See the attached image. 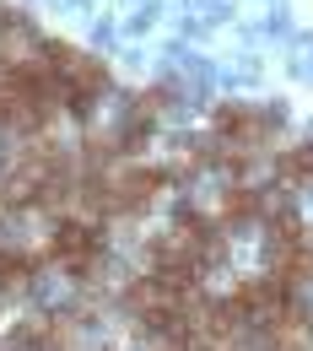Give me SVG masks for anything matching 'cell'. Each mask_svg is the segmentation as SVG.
Segmentation results:
<instances>
[{
    "mask_svg": "<svg viewBox=\"0 0 313 351\" xmlns=\"http://www.w3.org/2000/svg\"><path fill=\"white\" fill-rule=\"evenodd\" d=\"M103 254H108V243H103V221L92 217H60L49 227V260L60 265L65 276H76V281H87L103 270Z\"/></svg>",
    "mask_w": 313,
    "mask_h": 351,
    "instance_id": "1",
    "label": "cell"
},
{
    "mask_svg": "<svg viewBox=\"0 0 313 351\" xmlns=\"http://www.w3.org/2000/svg\"><path fill=\"white\" fill-rule=\"evenodd\" d=\"M168 184H173L168 168H140V162L108 168V217H135V211H146Z\"/></svg>",
    "mask_w": 313,
    "mask_h": 351,
    "instance_id": "2",
    "label": "cell"
},
{
    "mask_svg": "<svg viewBox=\"0 0 313 351\" xmlns=\"http://www.w3.org/2000/svg\"><path fill=\"white\" fill-rule=\"evenodd\" d=\"M211 125H216L211 135H222L227 146H243V152H249V146H265L270 135H275L281 114H270V108H254V103H222Z\"/></svg>",
    "mask_w": 313,
    "mask_h": 351,
    "instance_id": "3",
    "label": "cell"
},
{
    "mask_svg": "<svg viewBox=\"0 0 313 351\" xmlns=\"http://www.w3.org/2000/svg\"><path fill=\"white\" fill-rule=\"evenodd\" d=\"M270 211V195L260 189V184H249V178H232L222 189V211H216V221H222L227 232H238V227H249V221H265Z\"/></svg>",
    "mask_w": 313,
    "mask_h": 351,
    "instance_id": "4",
    "label": "cell"
},
{
    "mask_svg": "<svg viewBox=\"0 0 313 351\" xmlns=\"http://www.w3.org/2000/svg\"><path fill=\"white\" fill-rule=\"evenodd\" d=\"M38 49H44L38 27H33L16 5H0V71H11V65H22V60H33Z\"/></svg>",
    "mask_w": 313,
    "mask_h": 351,
    "instance_id": "5",
    "label": "cell"
},
{
    "mask_svg": "<svg viewBox=\"0 0 313 351\" xmlns=\"http://www.w3.org/2000/svg\"><path fill=\"white\" fill-rule=\"evenodd\" d=\"M275 178H281V184H292V189H308V184H313V141L286 146V152L275 157Z\"/></svg>",
    "mask_w": 313,
    "mask_h": 351,
    "instance_id": "6",
    "label": "cell"
},
{
    "mask_svg": "<svg viewBox=\"0 0 313 351\" xmlns=\"http://www.w3.org/2000/svg\"><path fill=\"white\" fill-rule=\"evenodd\" d=\"M38 270H44V260L33 249H5L0 243V287H27Z\"/></svg>",
    "mask_w": 313,
    "mask_h": 351,
    "instance_id": "7",
    "label": "cell"
}]
</instances>
